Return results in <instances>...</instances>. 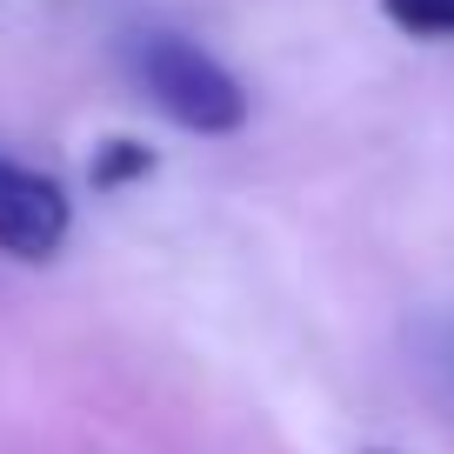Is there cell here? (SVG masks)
<instances>
[{
	"label": "cell",
	"mask_w": 454,
	"mask_h": 454,
	"mask_svg": "<svg viewBox=\"0 0 454 454\" xmlns=\"http://www.w3.org/2000/svg\"><path fill=\"white\" fill-rule=\"evenodd\" d=\"M134 81L181 134H241L247 121V87L187 34H141Z\"/></svg>",
	"instance_id": "cell-1"
},
{
	"label": "cell",
	"mask_w": 454,
	"mask_h": 454,
	"mask_svg": "<svg viewBox=\"0 0 454 454\" xmlns=\"http://www.w3.org/2000/svg\"><path fill=\"white\" fill-rule=\"evenodd\" d=\"M74 234V200L54 174L0 154V254L14 261H54Z\"/></svg>",
	"instance_id": "cell-2"
},
{
	"label": "cell",
	"mask_w": 454,
	"mask_h": 454,
	"mask_svg": "<svg viewBox=\"0 0 454 454\" xmlns=\"http://www.w3.org/2000/svg\"><path fill=\"white\" fill-rule=\"evenodd\" d=\"M414 355H421L427 381H434L441 395L454 401V314H434V321L414 327Z\"/></svg>",
	"instance_id": "cell-3"
},
{
	"label": "cell",
	"mask_w": 454,
	"mask_h": 454,
	"mask_svg": "<svg viewBox=\"0 0 454 454\" xmlns=\"http://www.w3.org/2000/svg\"><path fill=\"white\" fill-rule=\"evenodd\" d=\"M381 14L414 41H454V0H381Z\"/></svg>",
	"instance_id": "cell-4"
},
{
	"label": "cell",
	"mask_w": 454,
	"mask_h": 454,
	"mask_svg": "<svg viewBox=\"0 0 454 454\" xmlns=\"http://www.w3.org/2000/svg\"><path fill=\"white\" fill-rule=\"evenodd\" d=\"M141 174H154V154L134 147V141H107L94 154V187H128V181H141Z\"/></svg>",
	"instance_id": "cell-5"
},
{
	"label": "cell",
	"mask_w": 454,
	"mask_h": 454,
	"mask_svg": "<svg viewBox=\"0 0 454 454\" xmlns=\"http://www.w3.org/2000/svg\"><path fill=\"white\" fill-rule=\"evenodd\" d=\"M368 454H387V448H368Z\"/></svg>",
	"instance_id": "cell-6"
}]
</instances>
